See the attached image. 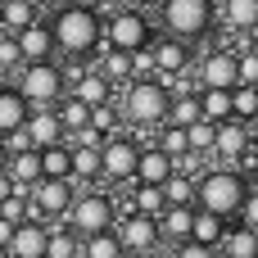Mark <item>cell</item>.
Returning <instances> with one entry per match:
<instances>
[{"mask_svg": "<svg viewBox=\"0 0 258 258\" xmlns=\"http://www.w3.org/2000/svg\"><path fill=\"white\" fill-rule=\"evenodd\" d=\"M132 209H136L141 218H159V213H163V195H159L154 186H136V195H132Z\"/></svg>", "mask_w": 258, "mask_h": 258, "instance_id": "d590c367", "label": "cell"}, {"mask_svg": "<svg viewBox=\"0 0 258 258\" xmlns=\"http://www.w3.org/2000/svg\"><path fill=\"white\" fill-rule=\"evenodd\" d=\"M227 227H231V222H222V218H213V213H200V209H195L190 240H195V245H204V249H218V245H222V236H227Z\"/></svg>", "mask_w": 258, "mask_h": 258, "instance_id": "7402d4cb", "label": "cell"}, {"mask_svg": "<svg viewBox=\"0 0 258 258\" xmlns=\"http://www.w3.org/2000/svg\"><path fill=\"white\" fill-rule=\"evenodd\" d=\"M0 258H9V254H5V249H0Z\"/></svg>", "mask_w": 258, "mask_h": 258, "instance_id": "f907efd6", "label": "cell"}, {"mask_svg": "<svg viewBox=\"0 0 258 258\" xmlns=\"http://www.w3.org/2000/svg\"><path fill=\"white\" fill-rule=\"evenodd\" d=\"M118 245H122V254H145L154 258V249H159V227H154V218H127V222H118Z\"/></svg>", "mask_w": 258, "mask_h": 258, "instance_id": "8fae6325", "label": "cell"}, {"mask_svg": "<svg viewBox=\"0 0 258 258\" xmlns=\"http://www.w3.org/2000/svg\"><path fill=\"white\" fill-rule=\"evenodd\" d=\"M32 23H36V9L27 0H0V27H5V36L9 32H23Z\"/></svg>", "mask_w": 258, "mask_h": 258, "instance_id": "f1b7e54d", "label": "cell"}, {"mask_svg": "<svg viewBox=\"0 0 258 258\" xmlns=\"http://www.w3.org/2000/svg\"><path fill=\"white\" fill-rule=\"evenodd\" d=\"M163 27L172 32V41H200L213 27V0H163Z\"/></svg>", "mask_w": 258, "mask_h": 258, "instance_id": "277c9868", "label": "cell"}, {"mask_svg": "<svg viewBox=\"0 0 258 258\" xmlns=\"http://www.w3.org/2000/svg\"><path fill=\"white\" fill-rule=\"evenodd\" d=\"M14 50H18V59H23V63H50V54H54L50 27H45V23H32V27H23V32L14 36Z\"/></svg>", "mask_w": 258, "mask_h": 258, "instance_id": "5bb4252c", "label": "cell"}, {"mask_svg": "<svg viewBox=\"0 0 258 258\" xmlns=\"http://www.w3.org/2000/svg\"><path fill=\"white\" fill-rule=\"evenodd\" d=\"M186 150H190V154H209V150H213V122L186 127Z\"/></svg>", "mask_w": 258, "mask_h": 258, "instance_id": "ab89813d", "label": "cell"}, {"mask_svg": "<svg viewBox=\"0 0 258 258\" xmlns=\"http://www.w3.org/2000/svg\"><path fill=\"white\" fill-rule=\"evenodd\" d=\"M122 258H145V254H122Z\"/></svg>", "mask_w": 258, "mask_h": 258, "instance_id": "681fc988", "label": "cell"}, {"mask_svg": "<svg viewBox=\"0 0 258 258\" xmlns=\"http://www.w3.org/2000/svg\"><path fill=\"white\" fill-rule=\"evenodd\" d=\"M150 59H154V77H177L190 68V45L181 41H150Z\"/></svg>", "mask_w": 258, "mask_h": 258, "instance_id": "9a60e30c", "label": "cell"}, {"mask_svg": "<svg viewBox=\"0 0 258 258\" xmlns=\"http://www.w3.org/2000/svg\"><path fill=\"white\" fill-rule=\"evenodd\" d=\"M136 5H163V0H136Z\"/></svg>", "mask_w": 258, "mask_h": 258, "instance_id": "7dc6e473", "label": "cell"}, {"mask_svg": "<svg viewBox=\"0 0 258 258\" xmlns=\"http://www.w3.org/2000/svg\"><path fill=\"white\" fill-rule=\"evenodd\" d=\"M82 258H122V245H118L113 231H100V236L82 240Z\"/></svg>", "mask_w": 258, "mask_h": 258, "instance_id": "1f68e13d", "label": "cell"}, {"mask_svg": "<svg viewBox=\"0 0 258 258\" xmlns=\"http://www.w3.org/2000/svg\"><path fill=\"white\" fill-rule=\"evenodd\" d=\"M258 113V86H231V118L249 122Z\"/></svg>", "mask_w": 258, "mask_h": 258, "instance_id": "d6a6232c", "label": "cell"}, {"mask_svg": "<svg viewBox=\"0 0 258 258\" xmlns=\"http://www.w3.org/2000/svg\"><path fill=\"white\" fill-rule=\"evenodd\" d=\"M200 82H204V91H231L236 86V50H227V45L209 50L200 59Z\"/></svg>", "mask_w": 258, "mask_h": 258, "instance_id": "7c38bea8", "label": "cell"}, {"mask_svg": "<svg viewBox=\"0 0 258 258\" xmlns=\"http://www.w3.org/2000/svg\"><path fill=\"white\" fill-rule=\"evenodd\" d=\"M27 100L18 95V91H9V86H0V136H9V132H18L23 122H27Z\"/></svg>", "mask_w": 258, "mask_h": 258, "instance_id": "ffe728a7", "label": "cell"}, {"mask_svg": "<svg viewBox=\"0 0 258 258\" xmlns=\"http://www.w3.org/2000/svg\"><path fill=\"white\" fill-rule=\"evenodd\" d=\"M240 218H245L240 227H249V231H258V190H249V195H245V204H240Z\"/></svg>", "mask_w": 258, "mask_h": 258, "instance_id": "60d3db41", "label": "cell"}, {"mask_svg": "<svg viewBox=\"0 0 258 258\" xmlns=\"http://www.w3.org/2000/svg\"><path fill=\"white\" fill-rule=\"evenodd\" d=\"M222 254L227 258H258V231H249V227H227Z\"/></svg>", "mask_w": 258, "mask_h": 258, "instance_id": "d4e9b609", "label": "cell"}, {"mask_svg": "<svg viewBox=\"0 0 258 258\" xmlns=\"http://www.w3.org/2000/svg\"><path fill=\"white\" fill-rule=\"evenodd\" d=\"M245 195H249V186H245V177L236 168H218V172H204L195 181V209L200 213H213L222 222H231L240 213Z\"/></svg>", "mask_w": 258, "mask_h": 258, "instance_id": "7a4b0ae2", "label": "cell"}, {"mask_svg": "<svg viewBox=\"0 0 258 258\" xmlns=\"http://www.w3.org/2000/svg\"><path fill=\"white\" fill-rule=\"evenodd\" d=\"M100 145H104V136L91 132V127H82V132L73 136V150H100Z\"/></svg>", "mask_w": 258, "mask_h": 258, "instance_id": "b9f144b4", "label": "cell"}, {"mask_svg": "<svg viewBox=\"0 0 258 258\" xmlns=\"http://www.w3.org/2000/svg\"><path fill=\"white\" fill-rule=\"evenodd\" d=\"M68 159H73V177L68 181H82V190L100 177V150H68Z\"/></svg>", "mask_w": 258, "mask_h": 258, "instance_id": "4dcf8cb0", "label": "cell"}, {"mask_svg": "<svg viewBox=\"0 0 258 258\" xmlns=\"http://www.w3.org/2000/svg\"><path fill=\"white\" fill-rule=\"evenodd\" d=\"M27 5H32V9H63L68 0H27Z\"/></svg>", "mask_w": 258, "mask_h": 258, "instance_id": "ee69618b", "label": "cell"}, {"mask_svg": "<svg viewBox=\"0 0 258 258\" xmlns=\"http://www.w3.org/2000/svg\"><path fill=\"white\" fill-rule=\"evenodd\" d=\"M54 118H59V132H63V136H77V132L91 122V109H86V104H77L73 95H63V100H59V109H54Z\"/></svg>", "mask_w": 258, "mask_h": 258, "instance_id": "83f0119b", "label": "cell"}, {"mask_svg": "<svg viewBox=\"0 0 258 258\" xmlns=\"http://www.w3.org/2000/svg\"><path fill=\"white\" fill-rule=\"evenodd\" d=\"M14 91L27 100V109H50L54 100H63V73H59L54 59L50 63H23Z\"/></svg>", "mask_w": 258, "mask_h": 258, "instance_id": "5b68a950", "label": "cell"}, {"mask_svg": "<svg viewBox=\"0 0 258 258\" xmlns=\"http://www.w3.org/2000/svg\"><path fill=\"white\" fill-rule=\"evenodd\" d=\"M36 159H41V181H68V177H73V159H68L63 145H50V150H41Z\"/></svg>", "mask_w": 258, "mask_h": 258, "instance_id": "603a6c76", "label": "cell"}, {"mask_svg": "<svg viewBox=\"0 0 258 258\" xmlns=\"http://www.w3.org/2000/svg\"><path fill=\"white\" fill-rule=\"evenodd\" d=\"M222 18L231 32H249L258 27V0H222Z\"/></svg>", "mask_w": 258, "mask_h": 258, "instance_id": "484cf974", "label": "cell"}, {"mask_svg": "<svg viewBox=\"0 0 258 258\" xmlns=\"http://www.w3.org/2000/svg\"><path fill=\"white\" fill-rule=\"evenodd\" d=\"M136 145L127 141V136H109L104 145H100V177H109V181H132L136 177Z\"/></svg>", "mask_w": 258, "mask_h": 258, "instance_id": "9c48e42d", "label": "cell"}, {"mask_svg": "<svg viewBox=\"0 0 258 258\" xmlns=\"http://www.w3.org/2000/svg\"><path fill=\"white\" fill-rule=\"evenodd\" d=\"M23 132H27V141H32V150H36V154L63 141V132H59V118H54V109H32V113H27V122H23Z\"/></svg>", "mask_w": 258, "mask_h": 258, "instance_id": "2e32d148", "label": "cell"}, {"mask_svg": "<svg viewBox=\"0 0 258 258\" xmlns=\"http://www.w3.org/2000/svg\"><path fill=\"white\" fill-rule=\"evenodd\" d=\"M5 177L14 181V190H32V186L41 181V159H36V150L14 154V159L5 163Z\"/></svg>", "mask_w": 258, "mask_h": 258, "instance_id": "d6986e66", "label": "cell"}, {"mask_svg": "<svg viewBox=\"0 0 258 258\" xmlns=\"http://www.w3.org/2000/svg\"><path fill=\"white\" fill-rule=\"evenodd\" d=\"M91 132H100L104 141L109 136H118V109L113 104H100V109H91V122H86Z\"/></svg>", "mask_w": 258, "mask_h": 258, "instance_id": "8d00e7d4", "label": "cell"}, {"mask_svg": "<svg viewBox=\"0 0 258 258\" xmlns=\"http://www.w3.org/2000/svg\"><path fill=\"white\" fill-rule=\"evenodd\" d=\"M0 222H9V227H18V222H32V209H27L23 190H14V195L0 204Z\"/></svg>", "mask_w": 258, "mask_h": 258, "instance_id": "74e56055", "label": "cell"}, {"mask_svg": "<svg viewBox=\"0 0 258 258\" xmlns=\"http://www.w3.org/2000/svg\"><path fill=\"white\" fill-rule=\"evenodd\" d=\"M200 113H204V122H227L231 118V91H200Z\"/></svg>", "mask_w": 258, "mask_h": 258, "instance_id": "f546056e", "label": "cell"}, {"mask_svg": "<svg viewBox=\"0 0 258 258\" xmlns=\"http://www.w3.org/2000/svg\"><path fill=\"white\" fill-rule=\"evenodd\" d=\"M150 45V18L141 9H118L109 18V50H122V54H136Z\"/></svg>", "mask_w": 258, "mask_h": 258, "instance_id": "52a82bcc", "label": "cell"}, {"mask_svg": "<svg viewBox=\"0 0 258 258\" xmlns=\"http://www.w3.org/2000/svg\"><path fill=\"white\" fill-rule=\"evenodd\" d=\"M254 168H258V145H254Z\"/></svg>", "mask_w": 258, "mask_h": 258, "instance_id": "c3c4849f", "label": "cell"}, {"mask_svg": "<svg viewBox=\"0 0 258 258\" xmlns=\"http://www.w3.org/2000/svg\"><path fill=\"white\" fill-rule=\"evenodd\" d=\"M168 177H172V159H168V154H159L154 145L136 154V177H132V181H141V186H154V190H159Z\"/></svg>", "mask_w": 258, "mask_h": 258, "instance_id": "e0dca14e", "label": "cell"}, {"mask_svg": "<svg viewBox=\"0 0 258 258\" xmlns=\"http://www.w3.org/2000/svg\"><path fill=\"white\" fill-rule=\"evenodd\" d=\"M5 163H9V159H5V150H0V172H5Z\"/></svg>", "mask_w": 258, "mask_h": 258, "instance_id": "bcb514c9", "label": "cell"}, {"mask_svg": "<svg viewBox=\"0 0 258 258\" xmlns=\"http://www.w3.org/2000/svg\"><path fill=\"white\" fill-rule=\"evenodd\" d=\"M245 150H254V136H249V127L245 122H236V118H227V122H218L213 127V154L231 168V163H240L245 159Z\"/></svg>", "mask_w": 258, "mask_h": 258, "instance_id": "30bf717a", "label": "cell"}, {"mask_svg": "<svg viewBox=\"0 0 258 258\" xmlns=\"http://www.w3.org/2000/svg\"><path fill=\"white\" fill-rule=\"evenodd\" d=\"M236 86H258V50L236 54Z\"/></svg>", "mask_w": 258, "mask_h": 258, "instance_id": "f35d334b", "label": "cell"}, {"mask_svg": "<svg viewBox=\"0 0 258 258\" xmlns=\"http://www.w3.org/2000/svg\"><path fill=\"white\" fill-rule=\"evenodd\" d=\"M168 104H172V95H168L159 82H132V86H122V100H118V109H122L132 122H141L150 136L168 122Z\"/></svg>", "mask_w": 258, "mask_h": 258, "instance_id": "3957f363", "label": "cell"}, {"mask_svg": "<svg viewBox=\"0 0 258 258\" xmlns=\"http://www.w3.org/2000/svg\"><path fill=\"white\" fill-rule=\"evenodd\" d=\"M195 122H204V113H200V91H186V95H172V104H168V127H195Z\"/></svg>", "mask_w": 258, "mask_h": 258, "instance_id": "44dd1931", "label": "cell"}, {"mask_svg": "<svg viewBox=\"0 0 258 258\" xmlns=\"http://www.w3.org/2000/svg\"><path fill=\"white\" fill-rule=\"evenodd\" d=\"M68 231L73 236H100V231H113V209H109V195L104 190H82L77 200H73V209H68Z\"/></svg>", "mask_w": 258, "mask_h": 258, "instance_id": "8992f818", "label": "cell"}, {"mask_svg": "<svg viewBox=\"0 0 258 258\" xmlns=\"http://www.w3.org/2000/svg\"><path fill=\"white\" fill-rule=\"evenodd\" d=\"M27 195H32V200H27L32 222H41V227H45V218H63V213L73 209V200H77L73 181H36Z\"/></svg>", "mask_w": 258, "mask_h": 258, "instance_id": "ba28073f", "label": "cell"}, {"mask_svg": "<svg viewBox=\"0 0 258 258\" xmlns=\"http://www.w3.org/2000/svg\"><path fill=\"white\" fill-rule=\"evenodd\" d=\"M50 41H54V50H68L73 59L91 54V50L104 41V18H100V9H95V5H63L59 18L50 23Z\"/></svg>", "mask_w": 258, "mask_h": 258, "instance_id": "6da1fadb", "label": "cell"}, {"mask_svg": "<svg viewBox=\"0 0 258 258\" xmlns=\"http://www.w3.org/2000/svg\"><path fill=\"white\" fill-rule=\"evenodd\" d=\"M9 195H14V181H9V177H5V172H0V204H5V200H9Z\"/></svg>", "mask_w": 258, "mask_h": 258, "instance_id": "f6af8a7d", "label": "cell"}, {"mask_svg": "<svg viewBox=\"0 0 258 258\" xmlns=\"http://www.w3.org/2000/svg\"><path fill=\"white\" fill-rule=\"evenodd\" d=\"M77 254H82V236H73V231H50L45 258H77Z\"/></svg>", "mask_w": 258, "mask_h": 258, "instance_id": "836d02e7", "label": "cell"}, {"mask_svg": "<svg viewBox=\"0 0 258 258\" xmlns=\"http://www.w3.org/2000/svg\"><path fill=\"white\" fill-rule=\"evenodd\" d=\"M190 222H195V209H163L154 218L159 240H172V245H186L190 240Z\"/></svg>", "mask_w": 258, "mask_h": 258, "instance_id": "ac0fdd59", "label": "cell"}, {"mask_svg": "<svg viewBox=\"0 0 258 258\" xmlns=\"http://www.w3.org/2000/svg\"><path fill=\"white\" fill-rule=\"evenodd\" d=\"M73 100H77V104H86V109H100V104H109V82H104L100 73H86V77H77Z\"/></svg>", "mask_w": 258, "mask_h": 258, "instance_id": "4316f807", "label": "cell"}, {"mask_svg": "<svg viewBox=\"0 0 258 258\" xmlns=\"http://www.w3.org/2000/svg\"><path fill=\"white\" fill-rule=\"evenodd\" d=\"M159 195H163V209H195V181L190 177H168L163 186H159Z\"/></svg>", "mask_w": 258, "mask_h": 258, "instance_id": "cb8c5ba5", "label": "cell"}, {"mask_svg": "<svg viewBox=\"0 0 258 258\" xmlns=\"http://www.w3.org/2000/svg\"><path fill=\"white\" fill-rule=\"evenodd\" d=\"M45 240H50V227H41V222H18L14 236H9V245H5V254L9 258H45Z\"/></svg>", "mask_w": 258, "mask_h": 258, "instance_id": "4fadbf2b", "label": "cell"}, {"mask_svg": "<svg viewBox=\"0 0 258 258\" xmlns=\"http://www.w3.org/2000/svg\"><path fill=\"white\" fill-rule=\"evenodd\" d=\"M100 77H104L109 86H118V77H132V54L104 45V73H100Z\"/></svg>", "mask_w": 258, "mask_h": 258, "instance_id": "e575fe53", "label": "cell"}, {"mask_svg": "<svg viewBox=\"0 0 258 258\" xmlns=\"http://www.w3.org/2000/svg\"><path fill=\"white\" fill-rule=\"evenodd\" d=\"M172 258H218V249H204V245L186 240V245H177V254H172Z\"/></svg>", "mask_w": 258, "mask_h": 258, "instance_id": "7bdbcfd3", "label": "cell"}]
</instances>
